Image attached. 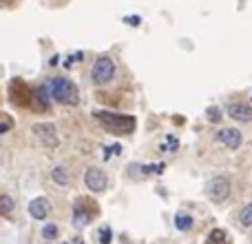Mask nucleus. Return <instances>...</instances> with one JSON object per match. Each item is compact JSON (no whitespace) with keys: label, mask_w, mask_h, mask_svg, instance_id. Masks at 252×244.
Returning a JSON list of instances; mask_svg holds the SVG:
<instances>
[{"label":"nucleus","mask_w":252,"mask_h":244,"mask_svg":"<svg viewBox=\"0 0 252 244\" xmlns=\"http://www.w3.org/2000/svg\"><path fill=\"white\" fill-rule=\"evenodd\" d=\"M49 96L56 102H62V105H69V107H75L80 102L78 87L66 78H53L49 82Z\"/></svg>","instance_id":"f257e3e1"},{"label":"nucleus","mask_w":252,"mask_h":244,"mask_svg":"<svg viewBox=\"0 0 252 244\" xmlns=\"http://www.w3.org/2000/svg\"><path fill=\"white\" fill-rule=\"evenodd\" d=\"M97 120L113 133H130L135 129V118L133 116H122V114H111V111H95Z\"/></svg>","instance_id":"f03ea898"},{"label":"nucleus","mask_w":252,"mask_h":244,"mask_svg":"<svg viewBox=\"0 0 252 244\" xmlns=\"http://www.w3.org/2000/svg\"><path fill=\"white\" fill-rule=\"evenodd\" d=\"M115 76V62L111 60L109 56H100L95 62H93V69H91V78L95 84H106L111 82Z\"/></svg>","instance_id":"7ed1b4c3"},{"label":"nucleus","mask_w":252,"mask_h":244,"mask_svg":"<svg viewBox=\"0 0 252 244\" xmlns=\"http://www.w3.org/2000/svg\"><path fill=\"white\" fill-rule=\"evenodd\" d=\"M33 135L44 144V147H58V144H60L56 126L49 124V122H40V124H33Z\"/></svg>","instance_id":"20e7f679"},{"label":"nucleus","mask_w":252,"mask_h":244,"mask_svg":"<svg viewBox=\"0 0 252 244\" xmlns=\"http://www.w3.org/2000/svg\"><path fill=\"white\" fill-rule=\"evenodd\" d=\"M208 196L213 202H223L228 196H230V180L219 175V178H213L208 184Z\"/></svg>","instance_id":"39448f33"},{"label":"nucleus","mask_w":252,"mask_h":244,"mask_svg":"<svg viewBox=\"0 0 252 244\" xmlns=\"http://www.w3.org/2000/svg\"><path fill=\"white\" fill-rule=\"evenodd\" d=\"M84 184H87L93 193H100V191H104L106 189L109 180H106V173L102 169L91 166V169H87V173H84Z\"/></svg>","instance_id":"423d86ee"},{"label":"nucleus","mask_w":252,"mask_h":244,"mask_svg":"<svg viewBox=\"0 0 252 244\" xmlns=\"http://www.w3.org/2000/svg\"><path fill=\"white\" fill-rule=\"evenodd\" d=\"M241 133H239V129H221L217 133V142H221L223 147H228V149H239L241 147Z\"/></svg>","instance_id":"0eeeda50"},{"label":"nucleus","mask_w":252,"mask_h":244,"mask_svg":"<svg viewBox=\"0 0 252 244\" xmlns=\"http://www.w3.org/2000/svg\"><path fill=\"white\" fill-rule=\"evenodd\" d=\"M49 213H51V202L47 198H35L29 204V215L33 220H44Z\"/></svg>","instance_id":"6e6552de"},{"label":"nucleus","mask_w":252,"mask_h":244,"mask_svg":"<svg viewBox=\"0 0 252 244\" xmlns=\"http://www.w3.org/2000/svg\"><path fill=\"white\" fill-rule=\"evenodd\" d=\"M228 116L237 122H250L252 120V105H244V102L230 105L228 107Z\"/></svg>","instance_id":"1a4fd4ad"},{"label":"nucleus","mask_w":252,"mask_h":244,"mask_svg":"<svg viewBox=\"0 0 252 244\" xmlns=\"http://www.w3.org/2000/svg\"><path fill=\"white\" fill-rule=\"evenodd\" d=\"M89 222H91V215L82 209V204H75V209H73V224H75V227H87Z\"/></svg>","instance_id":"9d476101"},{"label":"nucleus","mask_w":252,"mask_h":244,"mask_svg":"<svg viewBox=\"0 0 252 244\" xmlns=\"http://www.w3.org/2000/svg\"><path fill=\"white\" fill-rule=\"evenodd\" d=\"M206 244H230V240H228L226 231L223 229H213L208 236V240H206Z\"/></svg>","instance_id":"9b49d317"},{"label":"nucleus","mask_w":252,"mask_h":244,"mask_svg":"<svg viewBox=\"0 0 252 244\" xmlns=\"http://www.w3.org/2000/svg\"><path fill=\"white\" fill-rule=\"evenodd\" d=\"M175 227L179 231H190L192 229V218L188 213H175Z\"/></svg>","instance_id":"f8f14e48"},{"label":"nucleus","mask_w":252,"mask_h":244,"mask_svg":"<svg viewBox=\"0 0 252 244\" xmlns=\"http://www.w3.org/2000/svg\"><path fill=\"white\" fill-rule=\"evenodd\" d=\"M51 178H53V182H58V184H69V173H66V169H62V166H56V169L51 171Z\"/></svg>","instance_id":"ddd939ff"},{"label":"nucleus","mask_w":252,"mask_h":244,"mask_svg":"<svg viewBox=\"0 0 252 244\" xmlns=\"http://www.w3.org/2000/svg\"><path fill=\"white\" fill-rule=\"evenodd\" d=\"M239 222L244 224V227H252V202L239 211Z\"/></svg>","instance_id":"4468645a"},{"label":"nucleus","mask_w":252,"mask_h":244,"mask_svg":"<svg viewBox=\"0 0 252 244\" xmlns=\"http://www.w3.org/2000/svg\"><path fill=\"white\" fill-rule=\"evenodd\" d=\"M16 206V202L11 200V196H0V213L2 215H9Z\"/></svg>","instance_id":"2eb2a0df"},{"label":"nucleus","mask_w":252,"mask_h":244,"mask_svg":"<svg viewBox=\"0 0 252 244\" xmlns=\"http://www.w3.org/2000/svg\"><path fill=\"white\" fill-rule=\"evenodd\" d=\"M58 233H60V231H58L56 224H47V227L42 229V238H44V240H56Z\"/></svg>","instance_id":"dca6fc26"},{"label":"nucleus","mask_w":252,"mask_h":244,"mask_svg":"<svg viewBox=\"0 0 252 244\" xmlns=\"http://www.w3.org/2000/svg\"><path fill=\"white\" fill-rule=\"evenodd\" d=\"M206 116H208L210 122H219V120H221V111H219V107H208Z\"/></svg>","instance_id":"f3484780"},{"label":"nucleus","mask_w":252,"mask_h":244,"mask_svg":"<svg viewBox=\"0 0 252 244\" xmlns=\"http://www.w3.org/2000/svg\"><path fill=\"white\" fill-rule=\"evenodd\" d=\"M100 242H102V244H109V242H111V229H109V227L100 231Z\"/></svg>","instance_id":"a211bd4d"},{"label":"nucleus","mask_w":252,"mask_h":244,"mask_svg":"<svg viewBox=\"0 0 252 244\" xmlns=\"http://www.w3.org/2000/svg\"><path fill=\"white\" fill-rule=\"evenodd\" d=\"M126 22H128V25H139V16H126Z\"/></svg>","instance_id":"6ab92c4d"},{"label":"nucleus","mask_w":252,"mask_h":244,"mask_svg":"<svg viewBox=\"0 0 252 244\" xmlns=\"http://www.w3.org/2000/svg\"><path fill=\"white\" fill-rule=\"evenodd\" d=\"M7 129H9V122H2V124H0V133H4Z\"/></svg>","instance_id":"aec40b11"},{"label":"nucleus","mask_w":252,"mask_h":244,"mask_svg":"<svg viewBox=\"0 0 252 244\" xmlns=\"http://www.w3.org/2000/svg\"><path fill=\"white\" fill-rule=\"evenodd\" d=\"M64 244H82V240H80V238H73V240H69V242H64Z\"/></svg>","instance_id":"412c9836"}]
</instances>
